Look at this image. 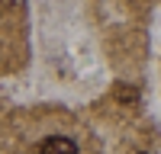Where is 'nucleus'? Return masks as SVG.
I'll list each match as a JSON object with an SVG mask.
<instances>
[{"instance_id": "nucleus-1", "label": "nucleus", "mask_w": 161, "mask_h": 154, "mask_svg": "<svg viewBox=\"0 0 161 154\" xmlns=\"http://www.w3.org/2000/svg\"><path fill=\"white\" fill-rule=\"evenodd\" d=\"M36 154H77V145L71 138H61V135H55V138H45L42 145H39V151Z\"/></svg>"}, {"instance_id": "nucleus-2", "label": "nucleus", "mask_w": 161, "mask_h": 154, "mask_svg": "<svg viewBox=\"0 0 161 154\" xmlns=\"http://www.w3.org/2000/svg\"><path fill=\"white\" fill-rule=\"evenodd\" d=\"M116 96L123 100V103H136V100H139V90H136V87H126V84H119V87H116Z\"/></svg>"}, {"instance_id": "nucleus-3", "label": "nucleus", "mask_w": 161, "mask_h": 154, "mask_svg": "<svg viewBox=\"0 0 161 154\" xmlns=\"http://www.w3.org/2000/svg\"><path fill=\"white\" fill-rule=\"evenodd\" d=\"M139 154H145V151H139Z\"/></svg>"}]
</instances>
